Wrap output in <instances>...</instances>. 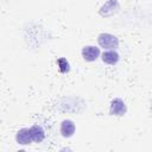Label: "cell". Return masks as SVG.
I'll use <instances>...</instances> for the list:
<instances>
[{
    "label": "cell",
    "mask_w": 152,
    "mask_h": 152,
    "mask_svg": "<svg viewBox=\"0 0 152 152\" xmlns=\"http://www.w3.org/2000/svg\"><path fill=\"white\" fill-rule=\"evenodd\" d=\"M30 132H31V137L33 142H42L45 138V132L43 129L42 126L39 125H33L30 127Z\"/></svg>",
    "instance_id": "cell-8"
},
{
    "label": "cell",
    "mask_w": 152,
    "mask_h": 152,
    "mask_svg": "<svg viewBox=\"0 0 152 152\" xmlns=\"http://www.w3.org/2000/svg\"><path fill=\"white\" fill-rule=\"evenodd\" d=\"M15 141L19 145H30L31 142H33L32 137H31V132L30 128H21L15 134Z\"/></svg>",
    "instance_id": "cell-6"
},
{
    "label": "cell",
    "mask_w": 152,
    "mask_h": 152,
    "mask_svg": "<svg viewBox=\"0 0 152 152\" xmlns=\"http://www.w3.org/2000/svg\"><path fill=\"white\" fill-rule=\"evenodd\" d=\"M82 58L86 62H94L100 57V49L94 45H87L81 51Z\"/></svg>",
    "instance_id": "cell-4"
},
{
    "label": "cell",
    "mask_w": 152,
    "mask_h": 152,
    "mask_svg": "<svg viewBox=\"0 0 152 152\" xmlns=\"http://www.w3.org/2000/svg\"><path fill=\"white\" fill-rule=\"evenodd\" d=\"M97 43L100 45V48L104 49V50H115L119 48V39L116 36L112 34V33H100L97 36Z\"/></svg>",
    "instance_id": "cell-1"
},
{
    "label": "cell",
    "mask_w": 152,
    "mask_h": 152,
    "mask_svg": "<svg viewBox=\"0 0 152 152\" xmlns=\"http://www.w3.org/2000/svg\"><path fill=\"white\" fill-rule=\"evenodd\" d=\"M120 10V5L116 0H108L106 4H103L100 8V14L102 17H110L115 13H118Z\"/></svg>",
    "instance_id": "cell-3"
},
{
    "label": "cell",
    "mask_w": 152,
    "mask_h": 152,
    "mask_svg": "<svg viewBox=\"0 0 152 152\" xmlns=\"http://www.w3.org/2000/svg\"><path fill=\"white\" fill-rule=\"evenodd\" d=\"M101 59L106 64L115 65V64H118V62L120 59V56L115 50H104L103 53L101 55Z\"/></svg>",
    "instance_id": "cell-7"
},
{
    "label": "cell",
    "mask_w": 152,
    "mask_h": 152,
    "mask_svg": "<svg viewBox=\"0 0 152 152\" xmlns=\"http://www.w3.org/2000/svg\"><path fill=\"white\" fill-rule=\"evenodd\" d=\"M127 112V106L125 103V101L120 97H115L110 101V107H109V113L110 115H115V116H122L125 115Z\"/></svg>",
    "instance_id": "cell-2"
},
{
    "label": "cell",
    "mask_w": 152,
    "mask_h": 152,
    "mask_svg": "<svg viewBox=\"0 0 152 152\" xmlns=\"http://www.w3.org/2000/svg\"><path fill=\"white\" fill-rule=\"evenodd\" d=\"M59 132L62 134V137L64 138H70L75 134L76 132V126L74 124L72 120H69V119H65L62 121L61 124V127H59Z\"/></svg>",
    "instance_id": "cell-5"
},
{
    "label": "cell",
    "mask_w": 152,
    "mask_h": 152,
    "mask_svg": "<svg viewBox=\"0 0 152 152\" xmlns=\"http://www.w3.org/2000/svg\"><path fill=\"white\" fill-rule=\"evenodd\" d=\"M57 65H58L59 72H62V74H66L70 70V64L66 61V58H64V57H61L57 59Z\"/></svg>",
    "instance_id": "cell-9"
}]
</instances>
